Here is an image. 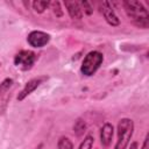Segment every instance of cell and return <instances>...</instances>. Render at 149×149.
<instances>
[{
    "instance_id": "cell-16",
    "label": "cell",
    "mask_w": 149,
    "mask_h": 149,
    "mask_svg": "<svg viewBox=\"0 0 149 149\" xmlns=\"http://www.w3.org/2000/svg\"><path fill=\"white\" fill-rule=\"evenodd\" d=\"M50 5L52 6V9H54V13L57 17H62L63 16V10L61 8V3L58 1H54V2H50Z\"/></svg>"
},
{
    "instance_id": "cell-14",
    "label": "cell",
    "mask_w": 149,
    "mask_h": 149,
    "mask_svg": "<svg viewBox=\"0 0 149 149\" xmlns=\"http://www.w3.org/2000/svg\"><path fill=\"white\" fill-rule=\"evenodd\" d=\"M93 142H94L93 136H92V135H86V136L84 137V141L80 143L79 149H92Z\"/></svg>"
},
{
    "instance_id": "cell-1",
    "label": "cell",
    "mask_w": 149,
    "mask_h": 149,
    "mask_svg": "<svg viewBox=\"0 0 149 149\" xmlns=\"http://www.w3.org/2000/svg\"><path fill=\"white\" fill-rule=\"evenodd\" d=\"M122 6L125 8L127 16L134 26L142 29H147L149 27V13L142 2L134 0L123 1Z\"/></svg>"
},
{
    "instance_id": "cell-10",
    "label": "cell",
    "mask_w": 149,
    "mask_h": 149,
    "mask_svg": "<svg viewBox=\"0 0 149 149\" xmlns=\"http://www.w3.org/2000/svg\"><path fill=\"white\" fill-rule=\"evenodd\" d=\"M85 132H86V122H85L84 119L78 118L74 121V125H73V133L77 137H80V136L84 135Z\"/></svg>"
},
{
    "instance_id": "cell-9",
    "label": "cell",
    "mask_w": 149,
    "mask_h": 149,
    "mask_svg": "<svg viewBox=\"0 0 149 149\" xmlns=\"http://www.w3.org/2000/svg\"><path fill=\"white\" fill-rule=\"evenodd\" d=\"M64 6L72 20H81L83 10L78 1H64Z\"/></svg>"
},
{
    "instance_id": "cell-18",
    "label": "cell",
    "mask_w": 149,
    "mask_h": 149,
    "mask_svg": "<svg viewBox=\"0 0 149 149\" xmlns=\"http://www.w3.org/2000/svg\"><path fill=\"white\" fill-rule=\"evenodd\" d=\"M137 147H139V143H137L136 141H134V142H132V143H130L129 149H137Z\"/></svg>"
},
{
    "instance_id": "cell-4",
    "label": "cell",
    "mask_w": 149,
    "mask_h": 149,
    "mask_svg": "<svg viewBox=\"0 0 149 149\" xmlns=\"http://www.w3.org/2000/svg\"><path fill=\"white\" fill-rule=\"evenodd\" d=\"M37 59V56L31 50H21L14 56V64L16 68L21 69L22 71L30 70L35 62Z\"/></svg>"
},
{
    "instance_id": "cell-13",
    "label": "cell",
    "mask_w": 149,
    "mask_h": 149,
    "mask_svg": "<svg viewBox=\"0 0 149 149\" xmlns=\"http://www.w3.org/2000/svg\"><path fill=\"white\" fill-rule=\"evenodd\" d=\"M57 149H73V143L69 137L62 136L57 142Z\"/></svg>"
},
{
    "instance_id": "cell-6",
    "label": "cell",
    "mask_w": 149,
    "mask_h": 149,
    "mask_svg": "<svg viewBox=\"0 0 149 149\" xmlns=\"http://www.w3.org/2000/svg\"><path fill=\"white\" fill-rule=\"evenodd\" d=\"M47 79H48L47 76H40V77H36V78H33V79L28 80V81L24 84L23 88H22V90L20 91V93L17 94V100H19V101H22L23 99H26L29 94H31V93H33L41 84H43Z\"/></svg>"
},
{
    "instance_id": "cell-2",
    "label": "cell",
    "mask_w": 149,
    "mask_h": 149,
    "mask_svg": "<svg viewBox=\"0 0 149 149\" xmlns=\"http://www.w3.org/2000/svg\"><path fill=\"white\" fill-rule=\"evenodd\" d=\"M134 133V122L132 119L123 118L118 123V140L114 149H127Z\"/></svg>"
},
{
    "instance_id": "cell-7",
    "label": "cell",
    "mask_w": 149,
    "mask_h": 149,
    "mask_svg": "<svg viewBox=\"0 0 149 149\" xmlns=\"http://www.w3.org/2000/svg\"><path fill=\"white\" fill-rule=\"evenodd\" d=\"M50 41V35L41 31V30H33L28 34L27 42L33 48H42L45 44H48Z\"/></svg>"
},
{
    "instance_id": "cell-15",
    "label": "cell",
    "mask_w": 149,
    "mask_h": 149,
    "mask_svg": "<svg viewBox=\"0 0 149 149\" xmlns=\"http://www.w3.org/2000/svg\"><path fill=\"white\" fill-rule=\"evenodd\" d=\"M80 3V7H81V10L86 14V15H91L93 13V7L92 5L88 2V1H81L79 2Z\"/></svg>"
},
{
    "instance_id": "cell-11",
    "label": "cell",
    "mask_w": 149,
    "mask_h": 149,
    "mask_svg": "<svg viewBox=\"0 0 149 149\" xmlns=\"http://www.w3.org/2000/svg\"><path fill=\"white\" fill-rule=\"evenodd\" d=\"M33 8L36 13H43L49 6H50V1H45V0H37V1H33Z\"/></svg>"
},
{
    "instance_id": "cell-3",
    "label": "cell",
    "mask_w": 149,
    "mask_h": 149,
    "mask_svg": "<svg viewBox=\"0 0 149 149\" xmlns=\"http://www.w3.org/2000/svg\"><path fill=\"white\" fill-rule=\"evenodd\" d=\"M102 61H104V55L100 51H97V50L90 51L83 59V63L80 66L81 73L86 77L92 76L100 68Z\"/></svg>"
},
{
    "instance_id": "cell-12",
    "label": "cell",
    "mask_w": 149,
    "mask_h": 149,
    "mask_svg": "<svg viewBox=\"0 0 149 149\" xmlns=\"http://www.w3.org/2000/svg\"><path fill=\"white\" fill-rule=\"evenodd\" d=\"M13 84H14V81H13V79H10V78H6V79L0 84V98H2L3 95H6V94L8 93L9 88L13 86Z\"/></svg>"
},
{
    "instance_id": "cell-8",
    "label": "cell",
    "mask_w": 149,
    "mask_h": 149,
    "mask_svg": "<svg viewBox=\"0 0 149 149\" xmlns=\"http://www.w3.org/2000/svg\"><path fill=\"white\" fill-rule=\"evenodd\" d=\"M113 134H114L113 125L109 122L104 123V126L100 129V142L104 147H108L111 144L112 139H113Z\"/></svg>"
},
{
    "instance_id": "cell-17",
    "label": "cell",
    "mask_w": 149,
    "mask_h": 149,
    "mask_svg": "<svg viewBox=\"0 0 149 149\" xmlns=\"http://www.w3.org/2000/svg\"><path fill=\"white\" fill-rule=\"evenodd\" d=\"M141 149H149V135L146 136L144 141H143V144H142V148Z\"/></svg>"
},
{
    "instance_id": "cell-5",
    "label": "cell",
    "mask_w": 149,
    "mask_h": 149,
    "mask_svg": "<svg viewBox=\"0 0 149 149\" xmlns=\"http://www.w3.org/2000/svg\"><path fill=\"white\" fill-rule=\"evenodd\" d=\"M99 9H100V13L102 14L104 19L106 20V22L109 26L118 27L120 24V20L118 17V15L115 14V12H114L111 2H108V1L99 2Z\"/></svg>"
}]
</instances>
